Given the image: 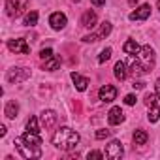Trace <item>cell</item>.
Masks as SVG:
<instances>
[{
	"instance_id": "7",
	"label": "cell",
	"mask_w": 160,
	"mask_h": 160,
	"mask_svg": "<svg viewBox=\"0 0 160 160\" xmlns=\"http://www.w3.org/2000/svg\"><path fill=\"white\" fill-rule=\"evenodd\" d=\"M28 77H30V70H27V68H12L8 72V81L10 83H21Z\"/></svg>"
},
{
	"instance_id": "23",
	"label": "cell",
	"mask_w": 160,
	"mask_h": 160,
	"mask_svg": "<svg viewBox=\"0 0 160 160\" xmlns=\"http://www.w3.org/2000/svg\"><path fill=\"white\" fill-rule=\"evenodd\" d=\"M23 23H25L27 27H34V25L38 23V12H30V13H27Z\"/></svg>"
},
{
	"instance_id": "33",
	"label": "cell",
	"mask_w": 160,
	"mask_h": 160,
	"mask_svg": "<svg viewBox=\"0 0 160 160\" xmlns=\"http://www.w3.org/2000/svg\"><path fill=\"white\" fill-rule=\"evenodd\" d=\"M156 94H158V98H160V77L156 79Z\"/></svg>"
},
{
	"instance_id": "35",
	"label": "cell",
	"mask_w": 160,
	"mask_h": 160,
	"mask_svg": "<svg viewBox=\"0 0 160 160\" xmlns=\"http://www.w3.org/2000/svg\"><path fill=\"white\" fill-rule=\"evenodd\" d=\"M128 4H130V6H136V4H138V0H128Z\"/></svg>"
},
{
	"instance_id": "18",
	"label": "cell",
	"mask_w": 160,
	"mask_h": 160,
	"mask_svg": "<svg viewBox=\"0 0 160 160\" xmlns=\"http://www.w3.org/2000/svg\"><path fill=\"white\" fill-rule=\"evenodd\" d=\"M139 49H141V47H139L134 40H128V42H124V45H122V51H124L126 55H138Z\"/></svg>"
},
{
	"instance_id": "15",
	"label": "cell",
	"mask_w": 160,
	"mask_h": 160,
	"mask_svg": "<svg viewBox=\"0 0 160 160\" xmlns=\"http://www.w3.org/2000/svg\"><path fill=\"white\" fill-rule=\"evenodd\" d=\"M72 81L75 83V89H77V91H81V92L89 87V79L83 77V75H79L77 72H72Z\"/></svg>"
},
{
	"instance_id": "3",
	"label": "cell",
	"mask_w": 160,
	"mask_h": 160,
	"mask_svg": "<svg viewBox=\"0 0 160 160\" xmlns=\"http://www.w3.org/2000/svg\"><path fill=\"white\" fill-rule=\"evenodd\" d=\"M13 145L17 147V151L21 152V156L27 158V160H30V158H40V156H42V147H36V145L27 143V141L23 139V136H21V138H15Z\"/></svg>"
},
{
	"instance_id": "31",
	"label": "cell",
	"mask_w": 160,
	"mask_h": 160,
	"mask_svg": "<svg viewBox=\"0 0 160 160\" xmlns=\"http://www.w3.org/2000/svg\"><path fill=\"white\" fill-rule=\"evenodd\" d=\"M91 4H92V6H96V8H100V6H104V4H106V0H91Z\"/></svg>"
},
{
	"instance_id": "29",
	"label": "cell",
	"mask_w": 160,
	"mask_h": 160,
	"mask_svg": "<svg viewBox=\"0 0 160 160\" xmlns=\"http://www.w3.org/2000/svg\"><path fill=\"white\" fill-rule=\"evenodd\" d=\"M136 100H138V98H136L134 94H126V96H124V104H126V106H134Z\"/></svg>"
},
{
	"instance_id": "21",
	"label": "cell",
	"mask_w": 160,
	"mask_h": 160,
	"mask_svg": "<svg viewBox=\"0 0 160 160\" xmlns=\"http://www.w3.org/2000/svg\"><path fill=\"white\" fill-rule=\"evenodd\" d=\"M147 139H149V136H147L145 130H136V132H134V143H136V145H145Z\"/></svg>"
},
{
	"instance_id": "37",
	"label": "cell",
	"mask_w": 160,
	"mask_h": 160,
	"mask_svg": "<svg viewBox=\"0 0 160 160\" xmlns=\"http://www.w3.org/2000/svg\"><path fill=\"white\" fill-rule=\"evenodd\" d=\"M72 2H79V0H72Z\"/></svg>"
},
{
	"instance_id": "34",
	"label": "cell",
	"mask_w": 160,
	"mask_h": 160,
	"mask_svg": "<svg viewBox=\"0 0 160 160\" xmlns=\"http://www.w3.org/2000/svg\"><path fill=\"white\" fill-rule=\"evenodd\" d=\"M0 136H6V126H4V124L0 126Z\"/></svg>"
},
{
	"instance_id": "9",
	"label": "cell",
	"mask_w": 160,
	"mask_h": 160,
	"mask_svg": "<svg viewBox=\"0 0 160 160\" xmlns=\"http://www.w3.org/2000/svg\"><path fill=\"white\" fill-rule=\"evenodd\" d=\"M98 98H100L102 102L109 104V102H113V100L117 98V89H115L113 85H102L100 91H98Z\"/></svg>"
},
{
	"instance_id": "26",
	"label": "cell",
	"mask_w": 160,
	"mask_h": 160,
	"mask_svg": "<svg viewBox=\"0 0 160 160\" xmlns=\"http://www.w3.org/2000/svg\"><path fill=\"white\" fill-rule=\"evenodd\" d=\"M111 47H106L102 53H100V57H98V62H106V60H109V57H111Z\"/></svg>"
},
{
	"instance_id": "32",
	"label": "cell",
	"mask_w": 160,
	"mask_h": 160,
	"mask_svg": "<svg viewBox=\"0 0 160 160\" xmlns=\"http://www.w3.org/2000/svg\"><path fill=\"white\" fill-rule=\"evenodd\" d=\"M132 87L139 91V89H143V87H145V83H143V81H134V85H132Z\"/></svg>"
},
{
	"instance_id": "8",
	"label": "cell",
	"mask_w": 160,
	"mask_h": 160,
	"mask_svg": "<svg viewBox=\"0 0 160 160\" xmlns=\"http://www.w3.org/2000/svg\"><path fill=\"white\" fill-rule=\"evenodd\" d=\"M8 49L13 51V53H21V55H28L30 53V45L23 38H19V40H8Z\"/></svg>"
},
{
	"instance_id": "10",
	"label": "cell",
	"mask_w": 160,
	"mask_h": 160,
	"mask_svg": "<svg viewBox=\"0 0 160 160\" xmlns=\"http://www.w3.org/2000/svg\"><path fill=\"white\" fill-rule=\"evenodd\" d=\"M149 15H151V6H149V4H141V6L136 8V12H132L128 17H130V21H145Z\"/></svg>"
},
{
	"instance_id": "19",
	"label": "cell",
	"mask_w": 160,
	"mask_h": 160,
	"mask_svg": "<svg viewBox=\"0 0 160 160\" xmlns=\"http://www.w3.org/2000/svg\"><path fill=\"white\" fill-rule=\"evenodd\" d=\"M126 75H128V72H126V64L119 60V62L115 64V77L119 79V81H124Z\"/></svg>"
},
{
	"instance_id": "1",
	"label": "cell",
	"mask_w": 160,
	"mask_h": 160,
	"mask_svg": "<svg viewBox=\"0 0 160 160\" xmlns=\"http://www.w3.org/2000/svg\"><path fill=\"white\" fill-rule=\"evenodd\" d=\"M152 66H154V51L149 45H145L139 49V53L136 55V58L132 62V73L134 75L147 73V72H151Z\"/></svg>"
},
{
	"instance_id": "24",
	"label": "cell",
	"mask_w": 160,
	"mask_h": 160,
	"mask_svg": "<svg viewBox=\"0 0 160 160\" xmlns=\"http://www.w3.org/2000/svg\"><path fill=\"white\" fill-rule=\"evenodd\" d=\"M156 98H158V94H152V92H149V94H145V100H143V102H145V106L149 108V106H154V104L158 102Z\"/></svg>"
},
{
	"instance_id": "36",
	"label": "cell",
	"mask_w": 160,
	"mask_h": 160,
	"mask_svg": "<svg viewBox=\"0 0 160 160\" xmlns=\"http://www.w3.org/2000/svg\"><path fill=\"white\" fill-rule=\"evenodd\" d=\"M158 10H160V0H158Z\"/></svg>"
},
{
	"instance_id": "5",
	"label": "cell",
	"mask_w": 160,
	"mask_h": 160,
	"mask_svg": "<svg viewBox=\"0 0 160 160\" xmlns=\"http://www.w3.org/2000/svg\"><path fill=\"white\" fill-rule=\"evenodd\" d=\"M111 23L109 21H104L102 23V27H100V30L96 32V34H89V36H83V42H87V43H94V42H98V40H102V38H106V36H109L111 34Z\"/></svg>"
},
{
	"instance_id": "2",
	"label": "cell",
	"mask_w": 160,
	"mask_h": 160,
	"mask_svg": "<svg viewBox=\"0 0 160 160\" xmlns=\"http://www.w3.org/2000/svg\"><path fill=\"white\" fill-rule=\"evenodd\" d=\"M77 143H79V134H77L75 130L68 128V126L58 128V130L55 132V136H53V145L58 147V149H62V151H70V149H73Z\"/></svg>"
},
{
	"instance_id": "4",
	"label": "cell",
	"mask_w": 160,
	"mask_h": 160,
	"mask_svg": "<svg viewBox=\"0 0 160 160\" xmlns=\"http://www.w3.org/2000/svg\"><path fill=\"white\" fill-rule=\"evenodd\" d=\"M6 10L10 17H19L28 10V0H8L6 2Z\"/></svg>"
},
{
	"instance_id": "17",
	"label": "cell",
	"mask_w": 160,
	"mask_h": 160,
	"mask_svg": "<svg viewBox=\"0 0 160 160\" xmlns=\"http://www.w3.org/2000/svg\"><path fill=\"white\" fill-rule=\"evenodd\" d=\"M23 139L27 141V143H30V145H36V147H40L42 145V138L38 136V132H25L23 134Z\"/></svg>"
},
{
	"instance_id": "25",
	"label": "cell",
	"mask_w": 160,
	"mask_h": 160,
	"mask_svg": "<svg viewBox=\"0 0 160 160\" xmlns=\"http://www.w3.org/2000/svg\"><path fill=\"white\" fill-rule=\"evenodd\" d=\"M27 130H30V132H40V130H38V119H36V117H30V119H28Z\"/></svg>"
},
{
	"instance_id": "27",
	"label": "cell",
	"mask_w": 160,
	"mask_h": 160,
	"mask_svg": "<svg viewBox=\"0 0 160 160\" xmlns=\"http://www.w3.org/2000/svg\"><path fill=\"white\" fill-rule=\"evenodd\" d=\"M40 57H42L43 60H47V58H51V57H55V55H53V51L47 47V49H42V51H40Z\"/></svg>"
},
{
	"instance_id": "13",
	"label": "cell",
	"mask_w": 160,
	"mask_h": 160,
	"mask_svg": "<svg viewBox=\"0 0 160 160\" xmlns=\"http://www.w3.org/2000/svg\"><path fill=\"white\" fill-rule=\"evenodd\" d=\"M96 21H98V17H96V13L92 10H89V12H85L81 15V27H85V28H94Z\"/></svg>"
},
{
	"instance_id": "16",
	"label": "cell",
	"mask_w": 160,
	"mask_h": 160,
	"mask_svg": "<svg viewBox=\"0 0 160 160\" xmlns=\"http://www.w3.org/2000/svg\"><path fill=\"white\" fill-rule=\"evenodd\" d=\"M4 113H6V117H8V119H15V117H17V113H19V104H17L15 100L8 102V104H6Z\"/></svg>"
},
{
	"instance_id": "11",
	"label": "cell",
	"mask_w": 160,
	"mask_h": 160,
	"mask_svg": "<svg viewBox=\"0 0 160 160\" xmlns=\"http://www.w3.org/2000/svg\"><path fill=\"white\" fill-rule=\"evenodd\" d=\"M49 25H51L55 30H62V28L66 27V15H64L62 12H55V13H51V17H49Z\"/></svg>"
},
{
	"instance_id": "6",
	"label": "cell",
	"mask_w": 160,
	"mask_h": 160,
	"mask_svg": "<svg viewBox=\"0 0 160 160\" xmlns=\"http://www.w3.org/2000/svg\"><path fill=\"white\" fill-rule=\"evenodd\" d=\"M122 152H124V149H122V143L119 139H113L106 147V158H109V160H119L122 156Z\"/></svg>"
},
{
	"instance_id": "22",
	"label": "cell",
	"mask_w": 160,
	"mask_h": 160,
	"mask_svg": "<svg viewBox=\"0 0 160 160\" xmlns=\"http://www.w3.org/2000/svg\"><path fill=\"white\" fill-rule=\"evenodd\" d=\"M58 66H60V60H58L57 57H51V58H47V60L43 62V70H49V72L57 70Z\"/></svg>"
},
{
	"instance_id": "20",
	"label": "cell",
	"mask_w": 160,
	"mask_h": 160,
	"mask_svg": "<svg viewBox=\"0 0 160 160\" xmlns=\"http://www.w3.org/2000/svg\"><path fill=\"white\" fill-rule=\"evenodd\" d=\"M149 122H156L160 119V106L154 104V106H149V115H147Z\"/></svg>"
},
{
	"instance_id": "12",
	"label": "cell",
	"mask_w": 160,
	"mask_h": 160,
	"mask_svg": "<svg viewBox=\"0 0 160 160\" xmlns=\"http://www.w3.org/2000/svg\"><path fill=\"white\" fill-rule=\"evenodd\" d=\"M124 121V113H122V109L121 108H111L109 109V113H108V122L111 124V126H117V124H121Z\"/></svg>"
},
{
	"instance_id": "14",
	"label": "cell",
	"mask_w": 160,
	"mask_h": 160,
	"mask_svg": "<svg viewBox=\"0 0 160 160\" xmlns=\"http://www.w3.org/2000/svg\"><path fill=\"white\" fill-rule=\"evenodd\" d=\"M57 113L55 111H51V109H45L43 113H42V124H43V128H53L55 124H57Z\"/></svg>"
},
{
	"instance_id": "28",
	"label": "cell",
	"mask_w": 160,
	"mask_h": 160,
	"mask_svg": "<svg viewBox=\"0 0 160 160\" xmlns=\"http://www.w3.org/2000/svg\"><path fill=\"white\" fill-rule=\"evenodd\" d=\"M100 158H104V154L100 151H91L89 152V160H100Z\"/></svg>"
},
{
	"instance_id": "30",
	"label": "cell",
	"mask_w": 160,
	"mask_h": 160,
	"mask_svg": "<svg viewBox=\"0 0 160 160\" xmlns=\"http://www.w3.org/2000/svg\"><path fill=\"white\" fill-rule=\"evenodd\" d=\"M111 130H98L96 132V139H104V138H109Z\"/></svg>"
}]
</instances>
